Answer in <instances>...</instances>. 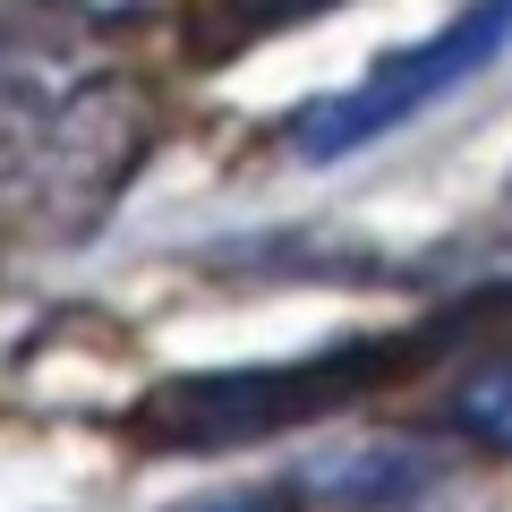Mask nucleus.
I'll use <instances>...</instances> for the list:
<instances>
[{"label": "nucleus", "instance_id": "nucleus-1", "mask_svg": "<svg viewBox=\"0 0 512 512\" xmlns=\"http://www.w3.org/2000/svg\"><path fill=\"white\" fill-rule=\"evenodd\" d=\"M410 342H350V350H316L291 367H214V376H171L128 410V436L154 453H222V444H256L274 427L325 419L350 393H367L376 376L410 367Z\"/></svg>", "mask_w": 512, "mask_h": 512}, {"label": "nucleus", "instance_id": "nucleus-2", "mask_svg": "<svg viewBox=\"0 0 512 512\" xmlns=\"http://www.w3.org/2000/svg\"><path fill=\"white\" fill-rule=\"evenodd\" d=\"M504 43H512V0H470L453 26H436L427 43L393 52L376 77H359L350 94H333V103L299 111L291 154H308V163H342V154L376 146V137H393L402 120H419L427 103H444L453 86H470V77L487 69Z\"/></svg>", "mask_w": 512, "mask_h": 512}, {"label": "nucleus", "instance_id": "nucleus-3", "mask_svg": "<svg viewBox=\"0 0 512 512\" xmlns=\"http://www.w3.org/2000/svg\"><path fill=\"white\" fill-rule=\"evenodd\" d=\"M436 478V461L410 453V444H359V453H333L316 470H299V487L325 495V504H393V495H419Z\"/></svg>", "mask_w": 512, "mask_h": 512}, {"label": "nucleus", "instance_id": "nucleus-4", "mask_svg": "<svg viewBox=\"0 0 512 512\" xmlns=\"http://www.w3.org/2000/svg\"><path fill=\"white\" fill-rule=\"evenodd\" d=\"M316 9H333V0H205L197 43H214V52H239V43L274 35V26H299V18H316Z\"/></svg>", "mask_w": 512, "mask_h": 512}, {"label": "nucleus", "instance_id": "nucleus-5", "mask_svg": "<svg viewBox=\"0 0 512 512\" xmlns=\"http://www.w3.org/2000/svg\"><path fill=\"white\" fill-rule=\"evenodd\" d=\"M461 427H470L478 444H495V453H512V359L478 367L470 393H461Z\"/></svg>", "mask_w": 512, "mask_h": 512}, {"label": "nucleus", "instance_id": "nucleus-6", "mask_svg": "<svg viewBox=\"0 0 512 512\" xmlns=\"http://www.w3.org/2000/svg\"><path fill=\"white\" fill-rule=\"evenodd\" d=\"M180 512H282V495H274V487H222V495L180 504Z\"/></svg>", "mask_w": 512, "mask_h": 512}, {"label": "nucleus", "instance_id": "nucleus-7", "mask_svg": "<svg viewBox=\"0 0 512 512\" xmlns=\"http://www.w3.org/2000/svg\"><path fill=\"white\" fill-rule=\"evenodd\" d=\"M43 9H69V18H154V9H163V0H43Z\"/></svg>", "mask_w": 512, "mask_h": 512}]
</instances>
